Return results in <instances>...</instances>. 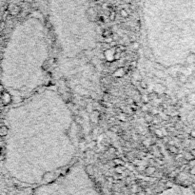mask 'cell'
<instances>
[{
	"label": "cell",
	"instance_id": "obj_1",
	"mask_svg": "<svg viewBox=\"0 0 195 195\" xmlns=\"http://www.w3.org/2000/svg\"><path fill=\"white\" fill-rule=\"evenodd\" d=\"M35 195H97L94 190L91 189H85V190H71L70 187L67 189H49V190H43L38 191V193Z\"/></svg>",
	"mask_w": 195,
	"mask_h": 195
},
{
	"label": "cell",
	"instance_id": "obj_2",
	"mask_svg": "<svg viewBox=\"0 0 195 195\" xmlns=\"http://www.w3.org/2000/svg\"><path fill=\"white\" fill-rule=\"evenodd\" d=\"M120 15L122 16L123 18H128L129 17V12H128V10H126V9H121L120 10Z\"/></svg>",
	"mask_w": 195,
	"mask_h": 195
},
{
	"label": "cell",
	"instance_id": "obj_3",
	"mask_svg": "<svg viewBox=\"0 0 195 195\" xmlns=\"http://www.w3.org/2000/svg\"><path fill=\"white\" fill-rule=\"evenodd\" d=\"M8 133V128L5 126H3L0 128V136H5Z\"/></svg>",
	"mask_w": 195,
	"mask_h": 195
},
{
	"label": "cell",
	"instance_id": "obj_4",
	"mask_svg": "<svg viewBox=\"0 0 195 195\" xmlns=\"http://www.w3.org/2000/svg\"><path fill=\"white\" fill-rule=\"evenodd\" d=\"M111 35H112V32L111 30H105L103 32V37L104 38H108V37H111Z\"/></svg>",
	"mask_w": 195,
	"mask_h": 195
},
{
	"label": "cell",
	"instance_id": "obj_5",
	"mask_svg": "<svg viewBox=\"0 0 195 195\" xmlns=\"http://www.w3.org/2000/svg\"><path fill=\"white\" fill-rule=\"evenodd\" d=\"M74 120H75V123H76V124L81 125V124H82V122H83V116H81V115H76V116H75V118H74Z\"/></svg>",
	"mask_w": 195,
	"mask_h": 195
},
{
	"label": "cell",
	"instance_id": "obj_6",
	"mask_svg": "<svg viewBox=\"0 0 195 195\" xmlns=\"http://www.w3.org/2000/svg\"><path fill=\"white\" fill-rule=\"evenodd\" d=\"M109 20H111V21H114L115 18H116V12H115V11L111 12V13H109Z\"/></svg>",
	"mask_w": 195,
	"mask_h": 195
},
{
	"label": "cell",
	"instance_id": "obj_7",
	"mask_svg": "<svg viewBox=\"0 0 195 195\" xmlns=\"http://www.w3.org/2000/svg\"><path fill=\"white\" fill-rule=\"evenodd\" d=\"M142 101H143V103H144V104H147V105H148V104H149V102L150 101V98L148 96V95H143V96H142Z\"/></svg>",
	"mask_w": 195,
	"mask_h": 195
},
{
	"label": "cell",
	"instance_id": "obj_8",
	"mask_svg": "<svg viewBox=\"0 0 195 195\" xmlns=\"http://www.w3.org/2000/svg\"><path fill=\"white\" fill-rule=\"evenodd\" d=\"M111 131L112 132H114V133H118L119 131H120V128H119L118 126L114 125V126H112L111 128Z\"/></svg>",
	"mask_w": 195,
	"mask_h": 195
},
{
	"label": "cell",
	"instance_id": "obj_9",
	"mask_svg": "<svg viewBox=\"0 0 195 195\" xmlns=\"http://www.w3.org/2000/svg\"><path fill=\"white\" fill-rule=\"evenodd\" d=\"M145 120H146L147 122H150V123H151L152 117H151V115H150V113H149V112H146V115H145Z\"/></svg>",
	"mask_w": 195,
	"mask_h": 195
},
{
	"label": "cell",
	"instance_id": "obj_10",
	"mask_svg": "<svg viewBox=\"0 0 195 195\" xmlns=\"http://www.w3.org/2000/svg\"><path fill=\"white\" fill-rule=\"evenodd\" d=\"M140 85H141V87L144 89V90H147V89H148V84H147V82L145 80L140 81Z\"/></svg>",
	"mask_w": 195,
	"mask_h": 195
},
{
	"label": "cell",
	"instance_id": "obj_11",
	"mask_svg": "<svg viewBox=\"0 0 195 195\" xmlns=\"http://www.w3.org/2000/svg\"><path fill=\"white\" fill-rule=\"evenodd\" d=\"M111 38H112V41H117L119 39V36H118V35L116 32H112Z\"/></svg>",
	"mask_w": 195,
	"mask_h": 195
},
{
	"label": "cell",
	"instance_id": "obj_12",
	"mask_svg": "<svg viewBox=\"0 0 195 195\" xmlns=\"http://www.w3.org/2000/svg\"><path fill=\"white\" fill-rule=\"evenodd\" d=\"M139 47H140V45H139V43H138V42H133V43H132V48H133V49L138 50V49H139Z\"/></svg>",
	"mask_w": 195,
	"mask_h": 195
},
{
	"label": "cell",
	"instance_id": "obj_13",
	"mask_svg": "<svg viewBox=\"0 0 195 195\" xmlns=\"http://www.w3.org/2000/svg\"><path fill=\"white\" fill-rule=\"evenodd\" d=\"M155 170V169L153 167H148V169H147V172L148 173H151V172H153Z\"/></svg>",
	"mask_w": 195,
	"mask_h": 195
},
{
	"label": "cell",
	"instance_id": "obj_14",
	"mask_svg": "<svg viewBox=\"0 0 195 195\" xmlns=\"http://www.w3.org/2000/svg\"><path fill=\"white\" fill-rule=\"evenodd\" d=\"M169 151L170 152H173V153H176L177 152V149L175 148V147H170V148H169Z\"/></svg>",
	"mask_w": 195,
	"mask_h": 195
},
{
	"label": "cell",
	"instance_id": "obj_15",
	"mask_svg": "<svg viewBox=\"0 0 195 195\" xmlns=\"http://www.w3.org/2000/svg\"><path fill=\"white\" fill-rule=\"evenodd\" d=\"M158 112H159V111H158V109H152L151 114H152V115H156L157 113H158Z\"/></svg>",
	"mask_w": 195,
	"mask_h": 195
},
{
	"label": "cell",
	"instance_id": "obj_16",
	"mask_svg": "<svg viewBox=\"0 0 195 195\" xmlns=\"http://www.w3.org/2000/svg\"><path fill=\"white\" fill-rule=\"evenodd\" d=\"M115 150H116V149H115V148H113V147H109V152H113V153H114V152H115Z\"/></svg>",
	"mask_w": 195,
	"mask_h": 195
},
{
	"label": "cell",
	"instance_id": "obj_17",
	"mask_svg": "<svg viewBox=\"0 0 195 195\" xmlns=\"http://www.w3.org/2000/svg\"><path fill=\"white\" fill-rule=\"evenodd\" d=\"M113 162H114L115 164H121V163H122V161H121V160H119V159H114V160H113Z\"/></svg>",
	"mask_w": 195,
	"mask_h": 195
},
{
	"label": "cell",
	"instance_id": "obj_18",
	"mask_svg": "<svg viewBox=\"0 0 195 195\" xmlns=\"http://www.w3.org/2000/svg\"><path fill=\"white\" fill-rule=\"evenodd\" d=\"M5 27V22H2L1 24H0V30H3Z\"/></svg>",
	"mask_w": 195,
	"mask_h": 195
},
{
	"label": "cell",
	"instance_id": "obj_19",
	"mask_svg": "<svg viewBox=\"0 0 195 195\" xmlns=\"http://www.w3.org/2000/svg\"><path fill=\"white\" fill-rule=\"evenodd\" d=\"M3 91H4V87H3L1 84H0V92H2Z\"/></svg>",
	"mask_w": 195,
	"mask_h": 195
},
{
	"label": "cell",
	"instance_id": "obj_20",
	"mask_svg": "<svg viewBox=\"0 0 195 195\" xmlns=\"http://www.w3.org/2000/svg\"><path fill=\"white\" fill-rule=\"evenodd\" d=\"M127 102H129V103H132V100L131 99H129V100H127Z\"/></svg>",
	"mask_w": 195,
	"mask_h": 195
},
{
	"label": "cell",
	"instance_id": "obj_21",
	"mask_svg": "<svg viewBox=\"0 0 195 195\" xmlns=\"http://www.w3.org/2000/svg\"><path fill=\"white\" fill-rule=\"evenodd\" d=\"M1 73H2V70H1V69H0V74H1Z\"/></svg>",
	"mask_w": 195,
	"mask_h": 195
}]
</instances>
